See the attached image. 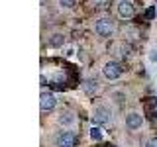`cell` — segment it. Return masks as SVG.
<instances>
[{"instance_id":"1","label":"cell","mask_w":157,"mask_h":147,"mask_svg":"<svg viewBox=\"0 0 157 147\" xmlns=\"http://www.w3.org/2000/svg\"><path fill=\"white\" fill-rule=\"evenodd\" d=\"M102 75H104L108 81H116V78H120L124 75V67L118 61H108L104 65V69H102Z\"/></svg>"},{"instance_id":"2","label":"cell","mask_w":157,"mask_h":147,"mask_svg":"<svg viewBox=\"0 0 157 147\" xmlns=\"http://www.w3.org/2000/svg\"><path fill=\"white\" fill-rule=\"evenodd\" d=\"M110 120H112V114L106 106H96L94 110H92V124L106 126V124H110Z\"/></svg>"},{"instance_id":"3","label":"cell","mask_w":157,"mask_h":147,"mask_svg":"<svg viewBox=\"0 0 157 147\" xmlns=\"http://www.w3.org/2000/svg\"><path fill=\"white\" fill-rule=\"evenodd\" d=\"M94 29L100 37H110L114 33V22L110 18H100V20H96Z\"/></svg>"},{"instance_id":"4","label":"cell","mask_w":157,"mask_h":147,"mask_svg":"<svg viewBox=\"0 0 157 147\" xmlns=\"http://www.w3.org/2000/svg\"><path fill=\"white\" fill-rule=\"evenodd\" d=\"M77 145V135L71 131H61L55 137V147H75Z\"/></svg>"},{"instance_id":"5","label":"cell","mask_w":157,"mask_h":147,"mask_svg":"<svg viewBox=\"0 0 157 147\" xmlns=\"http://www.w3.org/2000/svg\"><path fill=\"white\" fill-rule=\"evenodd\" d=\"M39 108H41V112H51L55 108V96H53V92L43 90L39 94Z\"/></svg>"},{"instance_id":"6","label":"cell","mask_w":157,"mask_h":147,"mask_svg":"<svg viewBox=\"0 0 157 147\" xmlns=\"http://www.w3.org/2000/svg\"><path fill=\"white\" fill-rule=\"evenodd\" d=\"M118 14H120V18H124V20L134 18V14H136L134 4H132L130 0H122V2L118 4Z\"/></svg>"},{"instance_id":"7","label":"cell","mask_w":157,"mask_h":147,"mask_svg":"<svg viewBox=\"0 0 157 147\" xmlns=\"http://www.w3.org/2000/svg\"><path fill=\"white\" fill-rule=\"evenodd\" d=\"M141 124H144V116L137 114V112H132V114L126 116V126L130 130H137V127H141Z\"/></svg>"},{"instance_id":"8","label":"cell","mask_w":157,"mask_h":147,"mask_svg":"<svg viewBox=\"0 0 157 147\" xmlns=\"http://www.w3.org/2000/svg\"><path fill=\"white\" fill-rule=\"evenodd\" d=\"M82 90H85L88 96H94L96 92H98V82L92 81V78H86L85 85H82Z\"/></svg>"},{"instance_id":"9","label":"cell","mask_w":157,"mask_h":147,"mask_svg":"<svg viewBox=\"0 0 157 147\" xmlns=\"http://www.w3.org/2000/svg\"><path fill=\"white\" fill-rule=\"evenodd\" d=\"M59 124H61V126H73V124H75V116L69 114V112H65V114L59 116Z\"/></svg>"},{"instance_id":"10","label":"cell","mask_w":157,"mask_h":147,"mask_svg":"<svg viewBox=\"0 0 157 147\" xmlns=\"http://www.w3.org/2000/svg\"><path fill=\"white\" fill-rule=\"evenodd\" d=\"M90 139L92 141H100L102 139V130H100V127H96V126L90 127Z\"/></svg>"},{"instance_id":"11","label":"cell","mask_w":157,"mask_h":147,"mask_svg":"<svg viewBox=\"0 0 157 147\" xmlns=\"http://www.w3.org/2000/svg\"><path fill=\"white\" fill-rule=\"evenodd\" d=\"M63 41H65V39H63V36L55 33V36L51 37V41H49V45H51V47H57V45H63Z\"/></svg>"},{"instance_id":"12","label":"cell","mask_w":157,"mask_h":147,"mask_svg":"<svg viewBox=\"0 0 157 147\" xmlns=\"http://www.w3.org/2000/svg\"><path fill=\"white\" fill-rule=\"evenodd\" d=\"M149 110H151V114H153V118L157 120V98H153V100L149 102Z\"/></svg>"},{"instance_id":"13","label":"cell","mask_w":157,"mask_h":147,"mask_svg":"<svg viewBox=\"0 0 157 147\" xmlns=\"http://www.w3.org/2000/svg\"><path fill=\"white\" fill-rule=\"evenodd\" d=\"M59 6L61 8H73L75 6V0H59Z\"/></svg>"},{"instance_id":"14","label":"cell","mask_w":157,"mask_h":147,"mask_svg":"<svg viewBox=\"0 0 157 147\" xmlns=\"http://www.w3.org/2000/svg\"><path fill=\"white\" fill-rule=\"evenodd\" d=\"M90 2H94V6H98V8H106L110 4V0H90Z\"/></svg>"},{"instance_id":"15","label":"cell","mask_w":157,"mask_h":147,"mask_svg":"<svg viewBox=\"0 0 157 147\" xmlns=\"http://www.w3.org/2000/svg\"><path fill=\"white\" fill-rule=\"evenodd\" d=\"M145 147H157V135L155 137H149V139L145 141Z\"/></svg>"},{"instance_id":"16","label":"cell","mask_w":157,"mask_h":147,"mask_svg":"<svg viewBox=\"0 0 157 147\" xmlns=\"http://www.w3.org/2000/svg\"><path fill=\"white\" fill-rule=\"evenodd\" d=\"M149 61L157 63V49H151V51H149Z\"/></svg>"},{"instance_id":"17","label":"cell","mask_w":157,"mask_h":147,"mask_svg":"<svg viewBox=\"0 0 157 147\" xmlns=\"http://www.w3.org/2000/svg\"><path fill=\"white\" fill-rule=\"evenodd\" d=\"M110 147H114V145H110Z\"/></svg>"}]
</instances>
